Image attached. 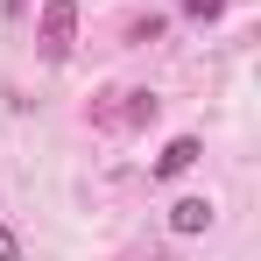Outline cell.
I'll return each mask as SVG.
<instances>
[{
	"label": "cell",
	"mask_w": 261,
	"mask_h": 261,
	"mask_svg": "<svg viewBox=\"0 0 261 261\" xmlns=\"http://www.w3.org/2000/svg\"><path fill=\"white\" fill-rule=\"evenodd\" d=\"M36 43H43V57H49V64H64V57H71V43H78V0H43Z\"/></svg>",
	"instance_id": "6da1fadb"
},
{
	"label": "cell",
	"mask_w": 261,
	"mask_h": 261,
	"mask_svg": "<svg viewBox=\"0 0 261 261\" xmlns=\"http://www.w3.org/2000/svg\"><path fill=\"white\" fill-rule=\"evenodd\" d=\"M212 219H219L212 198H176V205H170V233H205Z\"/></svg>",
	"instance_id": "7a4b0ae2"
},
{
	"label": "cell",
	"mask_w": 261,
	"mask_h": 261,
	"mask_svg": "<svg viewBox=\"0 0 261 261\" xmlns=\"http://www.w3.org/2000/svg\"><path fill=\"white\" fill-rule=\"evenodd\" d=\"M198 155H205V148H198V134H176L170 148L155 155V176H184V170H191V163H198Z\"/></svg>",
	"instance_id": "3957f363"
},
{
	"label": "cell",
	"mask_w": 261,
	"mask_h": 261,
	"mask_svg": "<svg viewBox=\"0 0 261 261\" xmlns=\"http://www.w3.org/2000/svg\"><path fill=\"white\" fill-rule=\"evenodd\" d=\"M155 106H163L155 92H120V127H148V120H155Z\"/></svg>",
	"instance_id": "277c9868"
},
{
	"label": "cell",
	"mask_w": 261,
	"mask_h": 261,
	"mask_svg": "<svg viewBox=\"0 0 261 261\" xmlns=\"http://www.w3.org/2000/svg\"><path fill=\"white\" fill-rule=\"evenodd\" d=\"M92 120H99V127H120V92H99V99H92Z\"/></svg>",
	"instance_id": "5b68a950"
},
{
	"label": "cell",
	"mask_w": 261,
	"mask_h": 261,
	"mask_svg": "<svg viewBox=\"0 0 261 261\" xmlns=\"http://www.w3.org/2000/svg\"><path fill=\"white\" fill-rule=\"evenodd\" d=\"M184 14H191V21H219V14H226V0H184Z\"/></svg>",
	"instance_id": "8992f818"
},
{
	"label": "cell",
	"mask_w": 261,
	"mask_h": 261,
	"mask_svg": "<svg viewBox=\"0 0 261 261\" xmlns=\"http://www.w3.org/2000/svg\"><path fill=\"white\" fill-rule=\"evenodd\" d=\"M0 261H21V233H14L7 219H0Z\"/></svg>",
	"instance_id": "52a82bcc"
}]
</instances>
